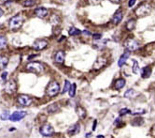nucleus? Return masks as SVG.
Segmentation results:
<instances>
[{"label":"nucleus","instance_id":"obj_1","mask_svg":"<svg viewBox=\"0 0 155 138\" xmlns=\"http://www.w3.org/2000/svg\"><path fill=\"white\" fill-rule=\"evenodd\" d=\"M23 16L22 14H18L13 16L9 22V27L11 30H17L19 28L22 27V25L23 24Z\"/></svg>","mask_w":155,"mask_h":138},{"label":"nucleus","instance_id":"obj_2","mask_svg":"<svg viewBox=\"0 0 155 138\" xmlns=\"http://www.w3.org/2000/svg\"><path fill=\"white\" fill-rule=\"evenodd\" d=\"M26 70L35 74H41L44 71V66L42 63L34 61V62H30L29 64H27Z\"/></svg>","mask_w":155,"mask_h":138},{"label":"nucleus","instance_id":"obj_3","mask_svg":"<svg viewBox=\"0 0 155 138\" xmlns=\"http://www.w3.org/2000/svg\"><path fill=\"white\" fill-rule=\"evenodd\" d=\"M60 85L56 81H51L49 83L47 88H46V93L49 97H54L59 93Z\"/></svg>","mask_w":155,"mask_h":138},{"label":"nucleus","instance_id":"obj_4","mask_svg":"<svg viewBox=\"0 0 155 138\" xmlns=\"http://www.w3.org/2000/svg\"><path fill=\"white\" fill-rule=\"evenodd\" d=\"M151 5L147 2L141 3L138 6V8H137L136 9V14L137 16H146L149 12H151Z\"/></svg>","mask_w":155,"mask_h":138},{"label":"nucleus","instance_id":"obj_5","mask_svg":"<svg viewBox=\"0 0 155 138\" xmlns=\"http://www.w3.org/2000/svg\"><path fill=\"white\" fill-rule=\"evenodd\" d=\"M39 132H40V134H42L43 136L50 137V136H51V135H53V134H54V129H53V127L51 126L50 124L46 123V124H44V125H42V126L40 127Z\"/></svg>","mask_w":155,"mask_h":138},{"label":"nucleus","instance_id":"obj_6","mask_svg":"<svg viewBox=\"0 0 155 138\" xmlns=\"http://www.w3.org/2000/svg\"><path fill=\"white\" fill-rule=\"evenodd\" d=\"M5 92L9 95L13 94L15 91L17 90V84L14 80H9L8 81L6 85H5Z\"/></svg>","mask_w":155,"mask_h":138},{"label":"nucleus","instance_id":"obj_7","mask_svg":"<svg viewBox=\"0 0 155 138\" xmlns=\"http://www.w3.org/2000/svg\"><path fill=\"white\" fill-rule=\"evenodd\" d=\"M17 101H18V103L21 106H29L31 104H32L33 99L28 95L22 94V95H20L18 97Z\"/></svg>","mask_w":155,"mask_h":138},{"label":"nucleus","instance_id":"obj_8","mask_svg":"<svg viewBox=\"0 0 155 138\" xmlns=\"http://www.w3.org/2000/svg\"><path fill=\"white\" fill-rule=\"evenodd\" d=\"M125 48L128 51H137L139 48V43L134 39H128L124 43Z\"/></svg>","mask_w":155,"mask_h":138},{"label":"nucleus","instance_id":"obj_9","mask_svg":"<svg viewBox=\"0 0 155 138\" xmlns=\"http://www.w3.org/2000/svg\"><path fill=\"white\" fill-rule=\"evenodd\" d=\"M26 115H27V113L25 111H16L9 116V120L12 122L20 121V120H22Z\"/></svg>","mask_w":155,"mask_h":138},{"label":"nucleus","instance_id":"obj_10","mask_svg":"<svg viewBox=\"0 0 155 138\" xmlns=\"http://www.w3.org/2000/svg\"><path fill=\"white\" fill-rule=\"evenodd\" d=\"M47 46H48V42L46 40H42V39L37 40L33 43V48L35 50H37V51L43 50V49H45L46 47H47Z\"/></svg>","mask_w":155,"mask_h":138},{"label":"nucleus","instance_id":"obj_11","mask_svg":"<svg viewBox=\"0 0 155 138\" xmlns=\"http://www.w3.org/2000/svg\"><path fill=\"white\" fill-rule=\"evenodd\" d=\"M107 63V60L105 58H103V57H99V58H97V59L95 60V62L94 63V66H92V69L95 70H100L102 69L104 66L106 65Z\"/></svg>","mask_w":155,"mask_h":138},{"label":"nucleus","instance_id":"obj_12","mask_svg":"<svg viewBox=\"0 0 155 138\" xmlns=\"http://www.w3.org/2000/svg\"><path fill=\"white\" fill-rule=\"evenodd\" d=\"M49 13V11L44 7H38L35 9V14L37 15L39 18H45L47 17V15Z\"/></svg>","mask_w":155,"mask_h":138},{"label":"nucleus","instance_id":"obj_13","mask_svg":"<svg viewBox=\"0 0 155 138\" xmlns=\"http://www.w3.org/2000/svg\"><path fill=\"white\" fill-rule=\"evenodd\" d=\"M65 55L64 51H58L54 55V61L56 63L63 64L65 62Z\"/></svg>","mask_w":155,"mask_h":138},{"label":"nucleus","instance_id":"obj_14","mask_svg":"<svg viewBox=\"0 0 155 138\" xmlns=\"http://www.w3.org/2000/svg\"><path fill=\"white\" fill-rule=\"evenodd\" d=\"M123 18V14L121 11H118L114 13V15L112 16L111 18V21L112 23L114 24H118L119 23H121L122 22V20Z\"/></svg>","mask_w":155,"mask_h":138},{"label":"nucleus","instance_id":"obj_15","mask_svg":"<svg viewBox=\"0 0 155 138\" xmlns=\"http://www.w3.org/2000/svg\"><path fill=\"white\" fill-rule=\"evenodd\" d=\"M129 57H130V51L127 50L125 53H123V54L121 55L120 59H119V61H118L119 67H122V66L124 65V63L126 62V60L129 58Z\"/></svg>","mask_w":155,"mask_h":138},{"label":"nucleus","instance_id":"obj_16","mask_svg":"<svg viewBox=\"0 0 155 138\" xmlns=\"http://www.w3.org/2000/svg\"><path fill=\"white\" fill-rule=\"evenodd\" d=\"M151 74V67H144L141 70V76L143 78H149Z\"/></svg>","mask_w":155,"mask_h":138},{"label":"nucleus","instance_id":"obj_17","mask_svg":"<svg viewBox=\"0 0 155 138\" xmlns=\"http://www.w3.org/2000/svg\"><path fill=\"white\" fill-rule=\"evenodd\" d=\"M125 85V80L123 79V78H120V79H118L116 82H115V84H114V88L119 90V89H121L122 88L123 86H124Z\"/></svg>","mask_w":155,"mask_h":138},{"label":"nucleus","instance_id":"obj_18","mask_svg":"<svg viewBox=\"0 0 155 138\" xmlns=\"http://www.w3.org/2000/svg\"><path fill=\"white\" fill-rule=\"evenodd\" d=\"M79 131H80V124L77 123V124H75V125H73V126H71L69 129H68V132L69 135H74V134H76Z\"/></svg>","mask_w":155,"mask_h":138},{"label":"nucleus","instance_id":"obj_19","mask_svg":"<svg viewBox=\"0 0 155 138\" xmlns=\"http://www.w3.org/2000/svg\"><path fill=\"white\" fill-rule=\"evenodd\" d=\"M76 112H77L78 116H79L81 119H85V116H86V111H85V109L83 108V107L78 106L77 108H76Z\"/></svg>","mask_w":155,"mask_h":138},{"label":"nucleus","instance_id":"obj_20","mask_svg":"<svg viewBox=\"0 0 155 138\" xmlns=\"http://www.w3.org/2000/svg\"><path fill=\"white\" fill-rule=\"evenodd\" d=\"M8 63H9V59L6 57H2V55H0V68L5 69L7 67Z\"/></svg>","mask_w":155,"mask_h":138},{"label":"nucleus","instance_id":"obj_21","mask_svg":"<svg viewBox=\"0 0 155 138\" xmlns=\"http://www.w3.org/2000/svg\"><path fill=\"white\" fill-rule=\"evenodd\" d=\"M135 27H136V21L134 19H130L126 23V28H127V30H129V31L133 30L134 28H135Z\"/></svg>","mask_w":155,"mask_h":138},{"label":"nucleus","instance_id":"obj_22","mask_svg":"<svg viewBox=\"0 0 155 138\" xmlns=\"http://www.w3.org/2000/svg\"><path fill=\"white\" fill-rule=\"evenodd\" d=\"M59 109V105H58V104H50L48 108H47V110H48V112L49 113H55L56 111H57Z\"/></svg>","mask_w":155,"mask_h":138},{"label":"nucleus","instance_id":"obj_23","mask_svg":"<svg viewBox=\"0 0 155 138\" xmlns=\"http://www.w3.org/2000/svg\"><path fill=\"white\" fill-rule=\"evenodd\" d=\"M68 33H69L70 36H78V35H80L81 33V31H80V29H78V28H76L74 27H72L69 28Z\"/></svg>","mask_w":155,"mask_h":138},{"label":"nucleus","instance_id":"obj_24","mask_svg":"<svg viewBox=\"0 0 155 138\" xmlns=\"http://www.w3.org/2000/svg\"><path fill=\"white\" fill-rule=\"evenodd\" d=\"M36 2H37V0H23V1L22 2V5L23 7H32L34 6V5L36 4Z\"/></svg>","mask_w":155,"mask_h":138},{"label":"nucleus","instance_id":"obj_25","mask_svg":"<svg viewBox=\"0 0 155 138\" xmlns=\"http://www.w3.org/2000/svg\"><path fill=\"white\" fill-rule=\"evenodd\" d=\"M144 123V119H141V117H137V119H134V121H132V125L134 126H141Z\"/></svg>","mask_w":155,"mask_h":138},{"label":"nucleus","instance_id":"obj_26","mask_svg":"<svg viewBox=\"0 0 155 138\" xmlns=\"http://www.w3.org/2000/svg\"><path fill=\"white\" fill-rule=\"evenodd\" d=\"M133 71H134V73H136V74L139 73V65L137 60L133 61Z\"/></svg>","mask_w":155,"mask_h":138},{"label":"nucleus","instance_id":"obj_27","mask_svg":"<svg viewBox=\"0 0 155 138\" xmlns=\"http://www.w3.org/2000/svg\"><path fill=\"white\" fill-rule=\"evenodd\" d=\"M7 45V39L5 36H0V49H3Z\"/></svg>","mask_w":155,"mask_h":138},{"label":"nucleus","instance_id":"obj_28","mask_svg":"<svg viewBox=\"0 0 155 138\" xmlns=\"http://www.w3.org/2000/svg\"><path fill=\"white\" fill-rule=\"evenodd\" d=\"M76 88H77V86L76 84H72L71 86H70V89L68 91V93H69V96L70 97H74L76 95Z\"/></svg>","mask_w":155,"mask_h":138},{"label":"nucleus","instance_id":"obj_29","mask_svg":"<svg viewBox=\"0 0 155 138\" xmlns=\"http://www.w3.org/2000/svg\"><path fill=\"white\" fill-rule=\"evenodd\" d=\"M50 21V23L53 24H57L60 22V19H59V17L57 16V15H54L53 14V15H51Z\"/></svg>","mask_w":155,"mask_h":138},{"label":"nucleus","instance_id":"obj_30","mask_svg":"<svg viewBox=\"0 0 155 138\" xmlns=\"http://www.w3.org/2000/svg\"><path fill=\"white\" fill-rule=\"evenodd\" d=\"M70 86H71V85H70V82H69L68 80H65V86H64V89H63V91H62V93H65L66 91H69V89H70Z\"/></svg>","mask_w":155,"mask_h":138},{"label":"nucleus","instance_id":"obj_31","mask_svg":"<svg viewBox=\"0 0 155 138\" xmlns=\"http://www.w3.org/2000/svg\"><path fill=\"white\" fill-rule=\"evenodd\" d=\"M0 119H1V120H7L8 119H9V112L4 111L3 113L0 115Z\"/></svg>","mask_w":155,"mask_h":138},{"label":"nucleus","instance_id":"obj_32","mask_svg":"<svg viewBox=\"0 0 155 138\" xmlns=\"http://www.w3.org/2000/svg\"><path fill=\"white\" fill-rule=\"evenodd\" d=\"M135 95V91H134V89H128L125 93H124V97L125 98H132V97Z\"/></svg>","mask_w":155,"mask_h":138},{"label":"nucleus","instance_id":"obj_33","mask_svg":"<svg viewBox=\"0 0 155 138\" xmlns=\"http://www.w3.org/2000/svg\"><path fill=\"white\" fill-rule=\"evenodd\" d=\"M129 113H130V110L127 109V108H123V109H121V110H120V115H121V116L126 115V114H129Z\"/></svg>","mask_w":155,"mask_h":138},{"label":"nucleus","instance_id":"obj_34","mask_svg":"<svg viewBox=\"0 0 155 138\" xmlns=\"http://www.w3.org/2000/svg\"><path fill=\"white\" fill-rule=\"evenodd\" d=\"M88 2H89L90 4H92V5H96L98 3H100L101 0H88Z\"/></svg>","mask_w":155,"mask_h":138},{"label":"nucleus","instance_id":"obj_35","mask_svg":"<svg viewBox=\"0 0 155 138\" xmlns=\"http://www.w3.org/2000/svg\"><path fill=\"white\" fill-rule=\"evenodd\" d=\"M92 38H94V40H100L102 38V35L101 34H94L92 35Z\"/></svg>","mask_w":155,"mask_h":138},{"label":"nucleus","instance_id":"obj_36","mask_svg":"<svg viewBox=\"0 0 155 138\" xmlns=\"http://www.w3.org/2000/svg\"><path fill=\"white\" fill-rule=\"evenodd\" d=\"M136 2H137V0H129V2H128V6L129 7H133L134 5L136 4Z\"/></svg>","mask_w":155,"mask_h":138},{"label":"nucleus","instance_id":"obj_37","mask_svg":"<svg viewBox=\"0 0 155 138\" xmlns=\"http://www.w3.org/2000/svg\"><path fill=\"white\" fill-rule=\"evenodd\" d=\"M7 75H8V73H7V71H5V73H3L1 74V78H2V80H6Z\"/></svg>","mask_w":155,"mask_h":138},{"label":"nucleus","instance_id":"obj_38","mask_svg":"<svg viewBox=\"0 0 155 138\" xmlns=\"http://www.w3.org/2000/svg\"><path fill=\"white\" fill-rule=\"evenodd\" d=\"M151 134H152L153 136H155V125L152 127V129H151Z\"/></svg>","mask_w":155,"mask_h":138},{"label":"nucleus","instance_id":"obj_39","mask_svg":"<svg viewBox=\"0 0 155 138\" xmlns=\"http://www.w3.org/2000/svg\"><path fill=\"white\" fill-rule=\"evenodd\" d=\"M82 33H83V34H86V35H88V36H90V35H91V32H90V31H87V30H83V31H82Z\"/></svg>","mask_w":155,"mask_h":138},{"label":"nucleus","instance_id":"obj_40","mask_svg":"<svg viewBox=\"0 0 155 138\" xmlns=\"http://www.w3.org/2000/svg\"><path fill=\"white\" fill-rule=\"evenodd\" d=\"M96 124H97V121L95 120V122H94V126H92V130H94V131L95 130V125H96Z\"/></svg>","mask_w":155,"mask_h":138},{"label":"nucleus","instance_id":"obj_41","mask_svg":"<svg viewBox=\"0 0 155 138\" xmlns=\"http://www.w3.org/2000/svg\"><path fill=\"white\" fill-rule=\"evenodd\" d=\"M3 14H4V12H3V9L0 8V17H2L3 16Z\"/></svg>","mask_w":155,"mask_h":138},{"label":"nucleus","instance_id":"obj_42","mask_svg":"<svg viewBox=\"0 0 155 138\" xmlns=\"http://www.w3.org/2000/svg\"><path fill=\"white\" fill-rule=\"evenodd\" d=\"M110 1H112V2H114V3H119L121 1V0H110Z\"/></svg>","mask_w":155,"mask_h":138},{"label":"nucleus","instance_id":"obj_43","mask_svg":"<svg viewBox=\"0 0 155 138\" xmlns=\"http://www.w3.org/2000/svg\"><path fill=\"white\" fill-rule=\"evenodd\" d=\"M97 138H105L104 135H97Z\"/></svg>","mask_w":155,"mask_h":138},{"label":"nucleus","instance_id":"obj_44","mask_svg":"<svg viewBox=\"0 0 155 138\" xmlns=\"http://www.w3.org/2000/svg\"><path fill=\"white\" fill-rule=\"evenodd\" d=\"M91 135H92L91 134H86V138H88V137H91Z\"/></svg>","mask_w":155,"mask_h":138},{"label":"nucleus","instance_id":"obj_45","mask_svg":"<svg viewBox=\"0 0 155 138\" xmlns=\"http://www.w3.org/2000/svg\"><path fill=\"white\" fill-rule=\"evenodd\" d=\"M63 1H70V0H63Z\"/></svg>","mask_w":155,"mask_h":138}]
</instances>
